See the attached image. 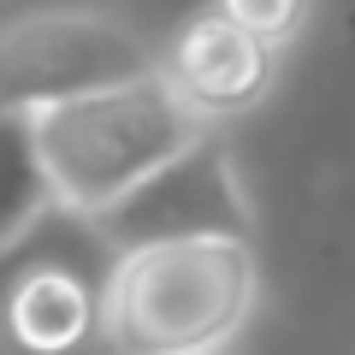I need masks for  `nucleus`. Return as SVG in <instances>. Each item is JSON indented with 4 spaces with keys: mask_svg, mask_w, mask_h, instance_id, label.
Masks as SVG:
<instances>
[{
    "mask_svg": "<svg viewBox=\"0 0 355 355\" xmlns=\"http://www.w3.org/2000/svg\"><path fill=\"white\" fill-rule=\"evenodd\" d=\"M36 148L48 166V184L60 196V214L77 225H95L113 207H125L142 184L178 166L190 148H202L214 130L172 95L160 71L137 83L83 95L71 107L30 119Z\"/></svg>",
    "mask_w": 355,
    "mask_h": 355,
    "instance_id": "2",
    "label": "nucleus"
},
{
    "mask_svg": "<svg viewBox=\"0 0 355 355\" xmlns=\"http://www.w3.org/2000/svg\"><path fill=\"white\" fill-rule=\"evenodd\" d=\"M279 71H284V53L266 48L261 36H249L231 18V6L190 12L160 42V77L207 130L254 113L279 89Z\"/></svg>",
    "mask_w": 355,
    "mask_h": 355,
    "instance_id": "5",
    "label": "nucleus"
},
{
    "mask_svg": "<svg viewBox=\"0 0 355 355\" xmlns=\"http://www.w3.org/2000/svg\"><path fill=\"white\" fill-rule=\"evenodd\" d=\"M53 214H60V196H53L48 166H42L36 125L0 113V261L18 254Z\"/></svg>",
    "mask_w": 355,
    "mask_h": 355,
    "instance_id": "7",
    "label": "nucleus"
},
{
    "mask_svg": "<svg viewBox=\"0 0 355 355\" xmlns=\"http://www.w3.org/2000/svg\"><path fill=\"white\" fill-rule=\"evenodd\" d=\"M95 237L107 254L160 249V243H202V237H254V202L243 190V172L219 137L190 148L178 166H166L154 184H142L125 207L95 219Z\"/></svg>",
    "mask_w": 355,
    "mask_h": 355,
    "instance_id": "4",
    "label": "nucleus"
},
{
    "mask_svg": "<svg viewBox=\"0 0 355 355\" xmlns=\"http://www.w3.org/2000/svg\"><path fill=\"white\" fill-rule=\"evenodd\" d=\"M160 71V42L119 12H24L0 24V113L42 119Z\"/></svg>",
    "mask_w": 355,
    "mask_h": 355,
    "instance_id": "3",
    "label": "nucleus"
},
{
    "mask_svg": "<svg viewBox=\"0 0 355 355\" xmlns=\"http://www.w3.org/2000/svg\"><path fill=\"white\" fill-rule=\"evenodd\" d=\"M231 18H237L249 36H261L266 48H291L296 36L308 30V6H296V0H284V6H261V0H231Z\"/></svg>",
    "mask_w": 355,
    "mask_h": 355,
    "instance_id": "8",
    "label": "nucleus"
},
{
    "mask_svg": "<svg viewBox=\"0 0 355 355\" xmlns=\"http://www.w3.org/2000/svg\"><path fill=\"white\" fill-rule=\"evenodd\" d=\"M261 302V261L243 237L160 243L113 254L101 331L113 355H225Z\"/></svg>",
    "mask_w": 355,
    "mask_h": 355,
    "instance_id": "1",
    "label": "nucleus"
},
{
    "mask_svg": "<svg viewBox=\"0 0 355 355\" xmlns=\"http://www.w3.org/2000/svg\"><path fill=\"white\" fill-rule=\"evenodd\" d=\"M101 279L107 272H83L65 254L24 261L0 296L6 338L30 355H71L89 331H101Z\"/></svg>",
    "mask_w": 355,
    "mask_h": 355,
    "instance_id": "6",
    "label": "nucleus"
}]
</instances>
